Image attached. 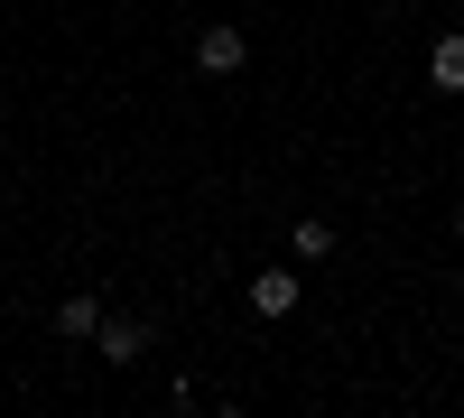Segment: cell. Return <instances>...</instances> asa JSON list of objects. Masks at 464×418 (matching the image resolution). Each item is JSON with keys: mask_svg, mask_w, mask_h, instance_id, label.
Returning a JSON list of instances; mask_svg holds the SVG:
<instances>
[{"mask_svg": "<svg viewBox=\"0 0 464 418\" xmlns=\"http://www.w3.org/2000/svg\"><path fill=\"white\" fill-rule=\"evenodd\" d=\"M297 307V270H260L251 279V316H288Z\"/></svg>", "mask_w": 464, "mask_h": 418, "instance_id": "277c9868", "label": "cell"}, {"mask_svg": "<svg viewBox=\"0 0 464 418\" xmlns=\"http://www.w3.org/2000/svg\"><path fill=\"white\" fill-rule=\"evenodd\" d=\"M251 65V47H242V28H232V19H214L205 37H196V74H214V84H223V74H242Z\"/></svg>", "mask_w": 464, "mask_h": 418, "instance_id": "7a4b0ae2", "label": "cell"}, {"mask_svg": "<svg viewBox=\"0 0 464 418\" xmlns=\"http://www.w3.org/2000/svg\"><path fill=\"white\" fill-rule=\"evenodd\" d=\"M455 242H464V205H455Z\"/></svg>", "mask_w": 464, "mask_h": 418, "instance_id": "52a82bcc", "label": "cell"}, {"mask_svg": "<svg viewBox=\"0 0 464 418\" xmlns=\"http://www.w3.org/2000/svg\"><path fill=\"white\" fill-rule=\"evenodd\" d=\"M56 335H74V345H84V335H102V297H93V288H74L65 307H56Z\"/></svg>", "mask_w": 464, "mask_h": 418, "instance_id": "5b68a950", "label": "cell"}, {"mask_svg": "<svg viewBox=\"0 0 464 418\" xmlns=\"http://www.w3.org/2000/svg\"><path fill=\"white\" fill-rule=\"evenodd\" d=\"M149 345H159V326H149V316H102V335H93V354H102L111 372H130Z\"/></svg>", "mask_w": 464, "mask_h": 418, "instance_id": "6da1fadb", "label": "cell"}, {"mask_svg": "<svg viewBox=\"0 0 464 418\" xmlns=\"http://www.w3.org/2000/svg\"><path fill=\"white\" fill-rule=\"evenodd\" d=\"M428 84L437 93H464V28H446L437 47H428Z\"/></svg>", "mask_w": 464, "mask_h": 418, "instance_id": "3957f363", "label": "cell"}, {"mask_svg": "<svg viewBox=\"0 0 464 418\" xmlns=\"http://www.w3.org/2000/svg\"><path fill=\"white\" fill-rule=\"evenodd\" d=\"M288 242H297V260H325V251H334V223H325V214H306Z\"/></svg>", "mask_w": 464, "mask_h": 418, "instance_id": "8992f818", "label": "cell"}]
</instances>
